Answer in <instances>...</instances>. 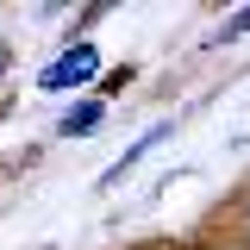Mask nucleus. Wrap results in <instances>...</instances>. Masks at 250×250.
I'll list each match as a JSON object with an SVG mask.
<instances>
[{
	"mask_svg": "<svg viewBox=\"0 0 250 250\" xmlns=\"http://www.w3.org/2000/svg\"><path fill=\"white\" fill-rule=\"evenodd\" d=\"M94 69H100L94 44H75V50H69L62 62H50V69H44L38 82H44V88H75V82H94Z\"/></svg>",
	"mask_w": 250,
	"mask_h": 250,
	"instance_id": "f257e3e1",
	"label": "nucleus"
},
{
	"mask_svg": "<svg viewBox=\"0 0 250 250\" xmlns=\"http://www.w3.org/2000/svg\"><path fill=\"white\" fill-rule=\"evenodd\" d=\"M94 125H100V100H82V113H69V119H62V131L75 138V131H94Z\"/></svg>",
	"mask_w": 250,
	"mask_h": 250,
	"instance_id": "f03ea898",
	"label": "nucleus"
},
{
	"mask_svg": "<svg viewBox=\"0 0 250 250\" xmlns=\"http://www.w3.org/2000/svg\"><path fill=\"white\" fill-rule=\"evenodd\" d=\"M250 25V13H238V19H231V25H225V38H231V31H244Z\"/></svg>",
	"mask_w": 250,
	"mask_h": 250,
	"instance_id": "7ed1b4c3",
	"label": "nucleus"
},
{
	"mask_svg": "<svg viewBox=\"0 0 250 250\" xmlns=\"http://www.w3.org/2000/svg\"><path fill=\"white\" fill-rule=\"evenodd\" d=\"M0 69H6V44H0Z\"/></svg>",
	"mask_w": 250,
	"mask_h": 250,
	"instance_id": "20e7f679",
	"label": "nucleus"
}]
</instances>
